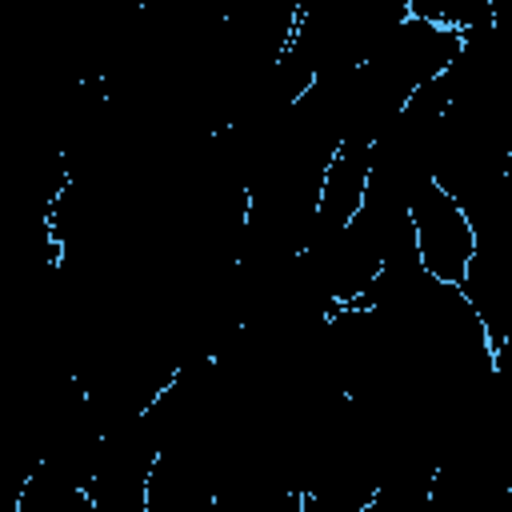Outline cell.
<instances>
[{
  "instance_id": "1",
  "label": "cell",
  "mask_w": 512,
  "mask_h": 512,
  "mask_svg": "<svg viewBox=\"0 0 512 512\" xmlns=\"http://www.w3.org/2000/svg\"><path fill=\"white\" fill-rule=\"evenodd\" d=\"M408 216L416 228V252L424 272L432 280L460 284L476 252V224L468 208L436 176H424L408 196Z\"/></svg>"
},
{
  "instance_id": "2",
  "label": "cell",
  "mask_w": 512,
  "mask_h": 512,
  "mask_svg": "<svg viewBox=\"0 0 512 512\" xmlns=\"http://www.w3.org/2000/svg\"><path fill=\"white\" fill-rule=\"evenodd\" d=\"M464 300L480 316L492 352L512 336V240L476 236V252L460 280Z\"/></svg>"
},
{
  "instance_id": "3",
  "label": "cell",
  "mask_w": 512,
  "mask_h": 512,
  "mask_svg": "<svg viewBox=\"0 0 512 512\" xmlns=\"http://www.w3.org/2000/svg\"><path fill=\"white\" fill-rule=\"evenodd\" d=\"M492 376H496L500 392H504V396H512V336L492 352Z\"/></svg>"
},
{
  "instance_id": "4",
  "label": "cell",
  "mask_w": 512,
  "mask_h": 512,
  "mask_svg": "<svg viewBox=\"0 0 512 512\" xmlns=\"http://www.w3.org/2000/svg\"><path fill=\"white\" fill-rule=\"evenodd\" d=\"M504 184L512 188V144H508V156H504Z\"/></svg>"
}]
</instances>
